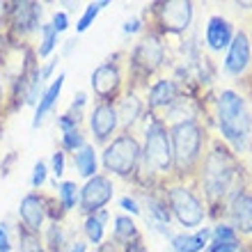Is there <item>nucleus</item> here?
I'll list each match as a JSON object with an SVG mask.
<instances>
[{
    "label": "nucleus",
    "instance_id": "603ef678",
    "mask_svg": "<svg viewBox=\"0 0 252 252\" xmlns=\"http://www.w3.org/2000/svg\"><path fill=\"white\" fill-rule=\"evenodd\" d=\"M0 5H2V2H0Z\"/></svg>",
    "mask_w": 252,
    "mask_h": 252
},
{
    "label": "nucleus",
    "instance_id": "6e6552de",
    "mask_svg": "<svg viewBox=\"0 0 252 252\" xmlns=\"http://www.w3.org/2000/svg\"><path fill=\"white\" fill-rule=\"evenodd\" d=\"M163 197L172 213V222L184 227V232H195L206 222V206L192 181H170L163 188Z\"/></svg>",
    "mask_w": 252,
    "mask_h": 252
},
{
    "label": "nucleus",
    "instance_id": "2eb2a0df",
    "mask_svg": "<svg viewBox=\"0 0 252 252\" xmlns=\"http://www.w3.org/2000/svg\"><path fill=\"white\" fill-rule=\"evenodd\" d=\"M252 69V44H250V34L246 28H239L234 34L232 44L227 48L225 60H222V73L227 78L241 80L248 71Z\"/></svg>",
    "mask_w": 252,
    "mask_h": 252
},
{
    "label": "nucleus",
    "instance_id": "58836bf2",
    "mask_svg": "<svg viewBox=\"0 0 252 252\" xmlns=\"http://www.w3.org/2000/svg\"><path fill=\"white\" fill-rule=\"evenodd\" d=\"M236 83H239V85H241V94L246 96V99H248V103H250V106H252V69H250V71H248V73H246V76H243V78H241V80H236Z\"/></svg>",
    "mask_w": 252,
    "mask_h": 252
},
{
    "label": "nucleus",
    "instance_id": "1a4fd4ad",
    "mask_svg": "<svg viewBox=\"0 0 252 252\" xmlns=\"http://www.w3.org/2000/svg\"><path fill=\"white\" fill-rule=\"evenodd\" d=\"M44 5L34 0H12L0 5V32L16 44H30L44 23Z\"/></svg>",
    "mask_w": 252,
    "mask_h": 252
},
{
    "label": "nucleus",
    "instance_id": "ddd939ff",
    "mask_svg": "<svg viewBox=\"0 0 252 252\" xmlns=\"http://www.w3.org/2000/svg\"><path fill=\"white\" fill-rule=\"evenodd\" d=\"M222 222H227L241 239H252V186L241 188L229 197L222 213Z\"/></svg>",
    "mask_w": 252,
    "mask_h": 252
},
{
    "label": "nucleus",
    "instance_id": "a878e982",
    "mask_svg": "<svg viewBox=\"0 0 252 252\" xmlns=\"http://www.w3.org/2000/svg\"><path fill=\"white\" fill-rule=\"evenodd\" d=\"M55 197H58V202L62 204V209H64L66 213L78 211L80 186L76 181H66V179L58 181V186H55Z\"/></svg>",
    "mask_w": 252,
    "mask_h": 252
},
{
    "label": "nucleus",
    "instance_id": "aec40b11",
    "mask_svg": "<svg viewBox=\"0 0 252 252\" xmlns=\"http://www.w3.org/2000/svg\"><path fill=\"white\" fill-rule=\"evenodd\" d=\"M211 241V227L202 225L195 232H179L170 239L172 252H204Z\"/></svg>",
    "mask_w": 252,
    "mask_h": 252
},
{
    "label": "nucleus",
    "instance_id": "7c9ffc66",
    "mask_svg": "<svg viewBox=\"0 0 252 252\" xmlns=\"http://www.w3.org/2000/svg\"><path fill=\"white\" fill-rule=\"evenodd\" d=\"M87 106H90V96H87V92H76L73 94L71 103H69V108H66V113L71 115V117H76L78 122H85L87 117Z\"/></svg>",
    "mask_w": 252,
    "mask_h": 252
},
{
    "label": "nucleus",
    "instance_id": "e433bc0d",
    "mask_svg": "<svg viewBox=\"0 0 252 252\" xmlns=\"http://www.w3.org/2000/svg\"><path fill=\"white\" fill-rule=\"evenodd\" d=\"M48 23L55 28V32L58 34L66 32V30H69V14L62 12V9H55V12L51 14V21H48Z\"/></svg>",
    "mask_w": 252,
    "mask_h": 252
},
{
    "label": "nucleus",
    "instance_id": "5701e85b",
    "mask_svg": "<svg viewBox=\"0 0 252 252\" xmlns=\"http://www.w3.org/2000/svg\"><path fill=\"white\" fill-rule=\"evenodd\" d=\"M41 241H44L46 252H69V248L73 243L64 222H48L44 227V232H41Z\"/></svg>",
    "mask_w": 252,
    "mask_h": 252
},
{
    "label": "nucleus",
    "instance_id": "7ed1b4c3",
    "mask_svg": "<svg viewBox=\"0 0 252 252\" xmlns=\"http://www.w3.org/2000/svg\"><path fill=\"white\" fill-rule=\"evenodd\" d=\"M170 69H172V58L165 39L145 30L126 53V90L145 92L154 80Z\"/></svg>",
    "mask_w": 252,
    "mask_h": 252
},
{
    "label": "nucleus",
    "instance_id": "79ce46f5",
    "mask_svg": "<svg viewBox=\"0 0 252 252\" xmlns=\"http://www.w3.org/2000/svg\"><path fill=\"white\" fill-rule=\"evenodd\" d=\"M16 158H19L16 152H9L5 158H2V163H0V177H7V174L12 172V165L16 163Z\"/></svg>",
    "mask_w": 252,
    "mask_h": 252
},
{
    "label": "nucleus",
    "instance_id": "8fccbe9b",
    "mask_svg": "<svg viewBox=\"0 0 252 252\" xmlns=\"http://www.w3.org/2000/svg\"><path fill=\"white\" fill-rule=\"evenodd\" d=\"M248 246H250V252H252V239H250V241H248Z\"/></svg>",
    "mask_w": 252,
    "mask_h": 252
},
{
    "label": "nucleus",
    "instance_id": "f03ea898",
    "mask_svg": "<svg viewBox=\"0 0 252 252\" xmlns=\"http://www.w3.org/2000/svg\"><path fill=\"white\" fill-rule=\"evenodd\" d=\"M213 128L218 138L243 158L252 147V106L239 90L225 87L213 94Z\"/></svg>",
    "mask_w": 252,
    "mask_h": 252
},
{
    "label": "nucleus",
    "instance_id": "412c9836",
    "mask_svg": "<svg viewBox=\"0 0 252 252\" xmlns=\"http://www.w3.org/2000/svg\"><path fill=\"white\" fill-rule=\"evenodd\" d=\"M71 160H73V167L78 172L80 179H92L99 174V152L92 142H87L85 147H80L76 154H71Z\"/></svg>",
    "mask_w": 252,
    "mask_h": 252
},
{
    "label": "nucleus",
    "instance_id": "ea45409f",
    "mask_svg": "<svg viewBox=\"0 0 252 252\" xmlns=\"http://www.w3.org/2000/svg\"><path fill=\"white\" fill-rule=\"evenodd\" d=\"M0 120H7V83L2 71H0Z\"/></svg>",
    "mask_w": 252,
    "mask_h": 252
},
{
    "label": "nucleus",
    "instance_id": "f704fd0d",
    "mask_svg": "<svg viewBox=\"0 0 252 252\" xmlns=\"http://www.w3.org/2000/svg\"><path fill=\"white\" fill-rule=\"evenodd\" d=\"M0 252H14V236H12V225L2 220L0 222Z\"/></svg>",
    "mask_w": 252,
    "mask_h": 252
},
{
    "label": "nucleus",
    "instance_id": "f8f14e48",
    "mask_svg": "<svg viewBox=\"0 0 252 252\" xmlns=\"http://www.w3.org/2000/svg\"><path fill=\"white\" fill-rule=\"evenodd\" d=\"M87 126H90V135H92L94 147H103L120 133V120L115 113V103H101L94 101L90 110H87Z\"/></svg>",
    "mask_w": 252,
    "mask_h": 252
},
{
    "label": "nucleus",
    "instance_id": "c85d7f7f",
    "mask_svg": "<svg viewBox=\"0 0 252 252\" xmlns=\"http://www.w3.org/2000/svg\"><path fill=\"white\" fill-rule=\"evenodd\" d=\"M85 145H87L85 131H83V128H73V131L60 135V147H58V149H62L64 154H76L80 147H85Z\"/></svg>",
    "mask_w": 252,
    "mask_h": 252
},
{
    "label": "nucleus",
    "instance_id": "09e8293b",
    "mask_svg": "<svg viewBox=\"0 0 252 252\" xmlns=\"http://www.w3.org/2000/svg\"><path fill=\"white\" fill-rule=\"evenodd\" d=\"M2 131H5V122L0 120V135H2Z\"/></svg>",
    "mask_w": 252,
    "mask_h": 252
},
{
    "label": "nucleus",
    "instance_id": "de8ad7c7",
    "mask_svg": "<svg viewBox=\"0 0 252 252\" xmlns=\"http://www.w3.org/2000/svg\"><path fill=\"white\" fill-rule=\"evenodd\" d=\"M236 252H250V246H248V241H246V243H243V246H241Z\"/></svg>",
    "mask_w": 252,
    "mask_h": 252
},
{
    "label": "nucleus",
    "instance_id": "f3484780",
    "mask_svg": "<svg viewBox=\"0 0 252 252\" xmlns=\"http://www.w3.org/2000/svg\"><path fill=\"white\" fill-rule=\"evenodd\" d=\"M115 113H117V120H120V133H135L147 113L142 94L126 90L120 99L115 101Z\"/></svg>",
    "mask_w": 252,
    "mask_h": 252
},
{
    "label": "nucleus",
    "instance_id": "37998d69",
    "mask_svg": "<svg viewBox=\"0 0 252 252\" xmlns=\"http://www.w3.org/2000/svg\"><path fill=\"white\" fill-rule=\"evenodd\" d=\"M76 46H78V41H76V39H66L64 44L60 46V51H58V53H60V58H69V55H71V51Z\"/></svg>",
    "mask_w": 252,
    "mask_h": 252
},
{
    "label": "nucleus",
    "instance_id": "393cba45",
    "mask_svg": "<svg viewBox=\"0 0 252 252\" xmlns=\"http://www.w3.org/2000/svg\"><path fill=\"white\" fill-rule=\"evenodd\" d=\"M37 34H39V44L34 46V55H37V60H48L60 48V34L55 32L51 23H41Z\"/></svg>",
    "mask_w": 252,
    "mask_h": 252
},
{
    "label": "nucleus",
    "instance_id": "bb28decb",
    "mask_svg": "<svg viewBox=\"0 0 252 252\" xmlns=\"http://www.w3.org/2000/svg\"><path fill=\"white\" fill-rule=\"evenodd\" d=\"M14 252H46L41 234L28 232L26 227L16 225V243H14Z\"/></svg>",
    "mask_w": 252,
    "mask_h": 252
},
{
    "label": "nucleus",
    "instance_id": "6ab92c4d",
    "mask_svg": "<svg viewBox=\"0 0 252 252\" xmlns=\"http://www.w3.org/2000/svg\"><path fill=\"white\" fill-rule=\"evenodd\" d=\"M64 80H66V73L60 71L58 76H55L51 83H48V87L44 90V94H41L39 103L34 106V117H32V128H39L44 122H46V117L55 110V106H58V101H60V94H62V87H64Z\"/></svg>",
    "mask_w": 252,
    "mask_h": 252
},
{
    "label": "nucleus",
    "instance_id": "9d476101",
    "mask_svg": "<svg viewBox=\"0 0 252 252\" xmlns=\"http://www.w3.org/2000/svg\"><path fill=\"white\" fill-rule=\"evenodd\" d=\"M126 53L128 48L115 51L92 71L90 87L94 92V101L115 103L126 92Z\"/></svg>",
    "mask_w": 252,
    "mask_h": 252
},
{
    "label": "nucleus",
    "instance_id": "72a5a7b5",
    "mask_svg": "<svg viewBox=\"0 0 252 252\" xmlns=\"http://www.w3.org/2000/svg\"><path fill=\"white\" fill-rule=\"evenodd\" d=\"M117 204H120V209L126 213V216H131V218H135V216H142V209H140V202L133 195H122L120 199H117Z\"/></svg>",
    "mask_w": 252,
    "mask_h": 252
},
{
    "label": "nucleus",
    "instance_id": "a211bd4d",
    "mask_svg": "<svg viewBox=\"0 0 252 252\" xmlns=\"http://www.w3.org/2000/svg\"><path fill=\"white\" fill-rule=\"evenodd\" d=\"M234 34H236V26L232 21L222 14H213L204 26V48H209L211 53H222L229 48Z\"/></svg>",
    "mask_w": 252,
    "mask_h": 252
},
{
    "label": "nucleus",
    "instance_id": "4c0bfd02",
    "mask_svg": "<svg viewBox=\"0 0 252 252\" xmlns=\"http://www.w3.org/2000/svg\"><path fill=\"white\" fill-rule=\"evenodd\" d=\"M122 32L124 34H142L145 32V23H142L140 16H133V19H128L124 26H122Z\"/></svg>",
    "mask_w": 252,
    "mask_h": 252
},
{
    "label": "nucleus",
    "instance_id": "20e7f679",
    "mask_svg": "<svg viewBox=\"0 0 252 252\" xmlns=\"http://www.w3.org/2000/svg\"><path fill=\"white\" fill-rule=\"evenodd\" d=\"M167 128L172 145V181H192L211 140V128L204 122H181Z\"/></svg>",
    "mask_w": 252,
    "mask_h": 252
},
{
    "label": "nucleus",
    "instance_id": "c03bdc74",
    "mask_svg": "<svg viewBox=\"0 0 252 252\" xmlns=\"http://www.w3.org/2000/svg\"><path fill=\"white\" fill-rule=\"evenodd\" d=\"M94 252H120V248L115 246V243H113L110 239H106L103 243H101V246L94 248Z\"/></svg>",
    "mask_w": 252,
    "mask_h": 252
},
{
    "label": "nucleus",
    "instance_id": "c9c22d12",
    "mask_svg": "<svg viewBox=\"0 0 252 252\" xmlns=\"http://www.w3.org/2000/svg\"><path fill=\"white\" fill-rule=\"evenodd\" d=\"M55 126L60 128V133H69L73 128H83V122H78L69 113H62V115H55Z\"/></svg>",
    "mask_w": 252,
    "mask_h": 252
},
{
    "label": "nucleus",
    "instance_id": "0eeeda50",
    "mask_svg": "<svg viewBox=\"0 0 252 252\" xmlns=\"http://www.w3.org/2000/svg\"><path fill=\"white\" fill-rule=\"evenodd\" d=\"M142 156V142L138 133H117L99 154V165L110 179H122L131 184Z\"/></svg>",
    "mask_w": 252,
    "mask_h": 252
},
{
    "label": "nucleus",
    "instance_id": "a19ab883",
    "mask_svg": "<svg viewBox=\"0 0 252 252\" xmlns=\"http://www.w3.org/2000/svg\"><path fill=\"white\" fill-rule=\"evenodd\" d=\"M120 252H149V248H147V241H145V234H142L140 239L131 241V243H126L124 248H120Z\"/></svg>",
    "mask_w": 252,
    "mask_h": 252
},
{
    "label": "nucleus",
    "instance_id": "c756f323",
    "mask_svg": "<svg viewBox=\"0 0 252 252\" xmlns=\"http://www.w3.org/2000/svg\"><path fill=\"white\" fill-rule=\"evenodd\" d=\"M211 241H216V243H239V241H246V239H241L232 227L220 220V222L211 225Z\"/></svg>",
    "mask_w": 252,
    "mask_h": 252
},
{
    "label": "nucleus",
    "instance_id": "3c124183",
    "mask_svg": "<svg viewBox=\"0 0 252 252\" xmlns=\"http://www.w3.org/2000/svg\"><path fill=\"white\" fill-rule=\"evenodd\" d=\"M248 34H250V44H252V30H250V32H248Z\"/></svg>",
    "mask_w": 252,
    "mask_h": 252
},
{
    "label": "nucleus",
    "instance_id": "f257e3e1",
    "mask_svg": "<svg viewBox=\"0 0 252 252\" xmlns=\"http://www.w3.org/2000/svg\"><path fill=\"white\" fill-rule=\"evenodd\" d=\"M192 184L204 199L206 220H211V222L222 220L225 206L234 192L250 186L243 158H239L218 135H211L209 140L206 154L199 163V170Z\"/></svg>",
    "mask_w": 252,
    "mask_h": 252
},
{
    "label": "nucleus",
    "instance_id": "2f4dec72",
    "mask_svg": "<svg viewBox=\"0 0 252 252\" xmlns=\"http://www.w3.org/2000/svg\"><path fill=\"white\" fill-rule=\"evenodd\" d=\"M48 172H51V177L55 181H62V177L66 172V154L62 149H55L51 154V158H48Z\"/></svg>",
    "mask_w": 252,
    "mask_h": 252
},
{
    "label": "nucleus",
    "instance_id": "a18cd8bd",
    "mask_svg": "<svg viewBox=\"0 0 252 252\" xmlns=\"http://www.w3.org/2000/svg\"><path fill=\"white\" fill-rule=\"evenodd\" d=\"M243 165H246V174H248V181H250V186H252V147H250V152L243 156Z\"/></svg>",
    "mask_w": 252,
    "mask_h": 252
},
{
    "label": "nucleus",
    "instance_id": "dca6fc26",
    "mask_svg": "<svg viewBox=\"0 0 252 252\" xmlns=\"http://www.w3.org/2000/svg\"><path fill=\"white\" fill-rule=\"evenodd\" d=\"M19 225L28 232L41 234L48 225V195L39 190H30L19 202Z\"/></svg>",
    "mask_w": 252,
    "mask_h": 252
},
{
    "label": "nucleus",
    "instance_id": "b1692460",
    "mask_svg": "<svg viewBox=\"0 0 252 252\" xmlns=\"http://www.w3.org/2000/svg\"><path fill=\"white\" fill-rule=\"evenodd\" d=\"M140 236H142V232H140V227L135 225V220L131 216L117 213L113 218V236H110V241L117 248H124L126 243H131V241L140 239Z\"/></svg>",
    "mask_w": 252,
    "mask_h": 252
},
{
    "label": "nucleus",
    "instance_id": "49530a36",
    "mask_svg": "<svg viewBox=\"0 0 252 252\" xmlns=\"http://www.w3.org/2000/svg\"><path fill=\"white\" fill-rule=\"evenodd\" d=\"M69 252H87V243H85V241H78V239H76L71 243V248H69Z\"/></svg>",
    "mask_w": 252,
    "mask_h": 252
},
{
    "label": "nucleus",
    "instance_id": "39448f33",
    "mask_svg": "<svg viewBox=\"0 0 252 252\" xmlns=\"http://www.w3.org/2000/svg\"><path fill=\"white\" fill-rule=\"evenodd\" d=\"M140 19L145 30L158 34L163 39L184 37L192 30L195 21V2L192 0H156L145 5Z\"/></svg>",
    "mask_w": 252,
    "mask_h": 252
},
{
    "label": "nucleus",
    "instance_id": "473e14b6",
    "mask_svg": "<svg viewBox=\"0 0 252 252\" xmlns=\"http://www.w3.org/2000/svg\"><path fill=\"white\" fill-rule=\"evenodd\" d=\"M48 174H51V172H48V163L39 158L32 165V172H30V186H32L34 190H41V188H44V184L48 181Z\"/></svg>",
    "mask_w": 252,
    "mask_h": 252
},
{
    "label": "nucleus",
    "instance_id": "423d86ee",
    "mask_svg": "<svg viewBox=\"0 0 252 252\" xmlns=\"http://www.w3.org/2000/svg\"><path fill=\"white\" fill-rule=\"evenodd\" d=\"M142 142V156L140 160L158 177L163 184L172 181V145H170V128L158 117L145 113L138 131Z\"/></svg>",
    "mask_w": 252,
    "mask_h": 252
},
{
    "label": "nucleus",
    "instance_id": "4be33fe9",
    "mask_svg": "<svg viewBox=\"0 0 252 252\" xmlns=\"http://www.w3.org/2000/svg\"><path fill=\"white\" fill-rule=\"evenodd\" d=\"M108 220H110V211L108 209H101L96 211L94 216H87L83 218V236H85V243L87 246H101L103 241H106V225Z\"/></svg>",
    "mask_w": 252,
    "mask_h": 252
},
{
    "label": "nucleus",
    "instance_id": "4468645a",
    "mask_svg": "<svg viewBox=\"0 0 252 252\" xmlns=\"http://www.w3.org/2000/svg\"><path fill=\"white\" fill-rule=\"evenodd\" d=\"M181 94H184V87H181L170 73H163V76H158V78L145 90V96H142V99H145L147 113L160 120V117L165 115L167 108L172 106Z\"/></svg>",
    "mask_w": 252,
    "mask_h": 252
},
{
    "label": "nucleus",
    "instance_id": "cd10ccee",
    "mask_svg": "<svg viewBox=\"0 0 252 252\" xmlns=\"http://www.w3.org/2000/svg\"><path fill=\"white\" fill-rule=\"evenodd\" d=\"M108 5H110L108 0H96V2H87L85 12L80 14L78 23H76V32H78V34L87 32V30H90V28L94 26V21H96V16L101 14V9H106Z\"/></svg>",
    "mask_w": 252,
    "mask_h": 252
},
{
    "label": "nucleus",
    "instance_id": "9b49d317",
    "mask_svg": "<svg viewBox=\"0 0 252 252\" xmlns=\"http://www.w3.org/2000/svg\"><path fill=\"white\" fill-rule=\"evenodd\" d=\"M115 199V181L108 174L99 172L96 177L87 179L80 186V202H78V216L87 218L96 211L106 209Z\"/></svg>",
    "mask_w": 252,
    "mask_h": 252
}]
</instances>
